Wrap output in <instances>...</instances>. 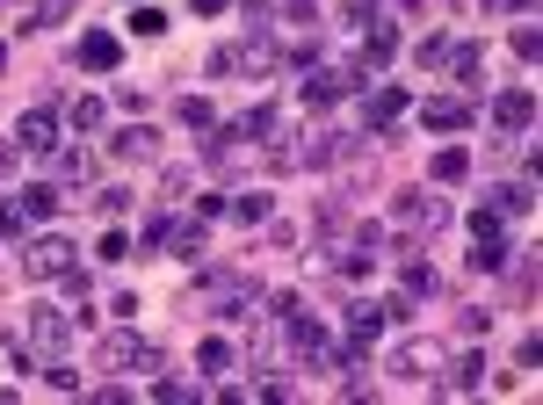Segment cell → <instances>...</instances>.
I'll return each instance as SVG.
<instances>
[{
  "mask_svg": "<svg viewBox=\"0 0 543 405\" xmlns=\"http://www.w3.org/2000/svg\"><path fill=\"white\" fill-rule=\"evenodd\" d=\"M15 160H22V152H15V145H0V174H15Z\"/></svg>",
  "mask_w": 543,
  "mask_h": 405,
  "instance_id": "cell-28",
  "label": "cell"
},
{
  "mask_svg": "<svg viewBox=\"0 0 543 405\" xmlns=\"http://www.w3.org/2000/svg\"><path fill=\"white\" fill-rule=\"evenodd\" d=\"M391 377H428V369H442V340H406V348H391Z\"/></svg>",
  "mask_w": 543,
  "mask_h": 405,
  "instance_id": "cell-5",
  "label": "cell"
},
{
  "mask_svg": "<svg viewBox=\"0 0 543 405\" xmlns=\"http://www.w3.org/2000/svg\"><path fill=\"white\" fill-rule=\"evenodd\" d=\"M95 210H102V217H116V210H131V196H124V189H102V196H95Z\"/></svg>",
  "mask_w": 543,
  "mask_h": 405,
  "instance_id": "cell-25",
  "label": "cell"
},
{
  "mask_svg": "<svg viewBox=\"0 0 543 405\" xmlns=\"http://www.w3.org/2000/svg\"><path fill=\"white\" fill-rule=\"evenodd\" d=\"M196 369H203V377H225V369H232V348H225V340H203V348H196Z\"/></svg>",
  "mask_w": 543,
  "mask_h": 405,
  "instance_id": "cell-16",
  "label": "cell"
},
{
  "mask_svg": "<svg viewBox=\"0 0 543 405\" xmlns=\"http://www.w3.org/2000/svg\"><path fill=\"white\" fill-rule=\"evenodd\" d=\"M15 152H29V160H51V152H58V116H51V109H29V116L15 123Z\"/></svg>",
  "mask_w": 543,
  "mask_h": 405,
  "instance_id": "cell-3",
  "label": "cell"
},
{
  "mask_svg": "<svg viewBox=\"0 0 543 405\" xmlns=\"http://www.w3.org/2000/svg\"><path fill=\"white\" fill-rule=\"evenodd\" d=\"M116 58H124V44H116V37H102V29H87V37H80V66H87V73H109Z\"/></svg>",
  "mask_w": 543,
  "mask_h": 405,
  "instance_id": "cell-10",
  "label": "cell"
},
{
  "mask_svg": "<svg viewBox=\"0 0 543 405\" xmlns=\"http://www.w3.org/2000/svg\"><path fill=\"white\" fill-rule=\"evenodd\" d=\"M435 290V268L428 261H406V297H428Z\"/></svg>",
  "mask_w": 543,
  "mask_h": 405,
  "instance_id": "cell-18",
  "label": "cell"
},
{
  "mask_svg": "<svg viewBox=\"0 0 543 405\" xmlns=\"http://www.w3.org/2000/svg\"><path fill=\"white\" fill-rule=\"evenodd\" d=\"M116 152H124V160H153V152H160V138L145 131V123H131V131L116 138Z\"/></svg>",
  "mask_w": 543,
  "mask_h": 405,
  "instance_id": "cell-14",
  "label": "cell"
},
{
  "mask_svg": "<svg viewBox=\"0 0 543 405\" xmlns=\"http://www.w3.org/2000/svg\"><path fill=\"white\" fill-rule=\"evenodd\" d=\"M73 261H80V246H73L66 232H44V239H29V261H22V268H29V283H58Z\"/></svg>",
  "mask_w": 543,
  "mask_h": 405,
  "instance_id": "cell-1",
  "label": "cell"
},
{
  "mask_svg": "<svg viewBox=\"0 0 543 405\" xmlns=\"http://www.w3.org/2000/svg\"><path fill=\"white\" fill-rule=\"evenodd\" d=\"M268 210H276V196H268V189H239V196H232V217H247V225H268Z\"/></svg>",
  "mask_w": 543,
  "mask_h": 405,
  "instance_id": "cell-13",
  "label": "cell"
},
{
  "mask_svg": "<svg viewBox=\"0 0 543 405\" xmlns=\"http://www.w3.org/2000/svg\"><path fill=\"white\" fill-rule=\"evenodd\" d=\"M348 80H355V73H312V87H305V102H312V109H334V102L348 95Z\"/></svg>",
  "mask_w": 543,
  "mask_h": 405,
  "instance_id": "cell-11",
  "label": "cell"
},
{
  "mask_svg": "<svg viewBox=\"0 0 543 405\" xmlns=\"http://www.w3.org/2000/svg\"><path fill=\"white\" fill-rule=\"evenodd\" d=\"M189 8H196V15H218V8H225V0H189Z\"/></svg>",
  "mask_w": 543,
  "mask_h": 405,
  "instance_id": "cell-29",
  "label": "cell"
},
{
  "mask_svg": "<svg viewBox=\"0 0 543 405\" xmlns=\"http://www.w3.org/2000/svg\"><path fill=\"white\" fill-rule=\"evenodd\" d=\"M529 116H536V95L529 87H507V95L493 102V131H529Z\"/></svg>",
  "mask_w": 543,
  "mask_h": 405,
  "instance_id": "cell-7",
  "label": "cell"
},
{
  "mask_svg": "<svg viewBox=\"0 0 543 405\" xmlns=\"http://www.w3.org/2000/svg\"><path fill=\"white\" fill-rule=\"evenodd\" d=\"M58 181H66V189H80V181H95V160H87V152H58Z\"/></svg>",
  "mask_w": 543,
  "mask_h": 405,
  "instance_id": "cell-15",
  "label": "cell"
},
{
  "mask_svg": "<svg viewBox=\"0 0 543 405\" xmlns=\"http://www.w3.org/2000/svg\"><path fill=\"white\" fill-rule=\"evenodd\" d=\"M471 232L478 239H500V210H471Z\"/></svg>",
  "mask_w": 543,
  "mask_h": 405,
  "instance_id": "cell-24",
  "label": "cell"
},
{
  "mask_svg": "<svg viewBox=\"0 0 543 405\" xmlns=\"http://www.w3.org/2000/svg\"><path fill=\"white\" fill-rule=\"evenodd\" d=\"M15 203H22V217H29V225H44V217L58 210V189H51V181H37V189H22Z\"/></svg>",
  "mask_w": 543,
  "mask_h": 405,
  "instance_id": "cell-12",
  "label": "cell"
},
{
  "mask_svg": "<svg viewBox=\"0 0 543 405\" xmlns=\"http://www.w3.org/2000/svg\"><path fill=\"white\" fill-rule=\"evenodd\" d=\"M391 217L399 225H449V203H435L428 189H406V196H391Z\"/></svg>",
  "mask_w": 543,
  "mask_h": 405,
  "instance_id": "cell-6",
  "label": "cell"
},
{
  "mask_svg": "<svg viewBox=\"0 0 543 405\" xmlns=\"http://www.w3.org/2000/svg\"><path fill=\"white\" fill-rule=\"evenodd\" d=\"M66 348V319H58V311H29V355H58Z\"/></svg>",
  "mask_w": 543,
  "mask_h": 405,
  "instance_id": "cell-8",
  "label": "cell"
},
{
  "mask_svg": "<svg viewBox=\"0 0 543 405\" xmlns=\"http://www.w3.org/2000/svg\"><path fill=\"white\" fill-rule=\"evenodd\" d=\"M464 167H471L464 152H435V181H464Z\"/></svg>",
  "mask_w": 543,
  "mask_h": 405,
  "instance_id": "cell-21",
  "label": "cell"
},
{
  "mask_svg": "<svg viewBox=\"0 0 543 405\" xmlns=\"http://www.w3.org/2000/svg\"><path fill=\"white\" fill-rule=\"evenodd\" d=\"M478 384H486V362L464 355V362H457V391H478Z\"/></svg>",
  "mask_w": 543,
  "mask_h": 405,
  "instance_id": "cell-22",
  "label": "cell"
},
{
  "mask_svg": "<svg viewBox=\"0 0 543 405\" xmlns=\"http://www.w3.org/2000/svg\"><path fill=\"white\" fill-rule=\"evenodd\" d=\"M399 109H406V95H399V87H384V95H370V109H362V116H370L377 131H384V123L399 116Z\"/></svg>",
  "mask_w": 543,
  "mask_h": 405,
  "instance_id": "cell-17",
  "label": "cell"
},
{
  "mask_svg": "<svg viewBox=\"0 0 543 405\" xmlns=\"http://www.w3.org/2000/svg\"><path fill=\"white\" fill-rule=\"evenodd\" d=\"M66 8H73V0H44V8H37V22H29V29H44V22H66Z\"/></svg>",
  "mask_w": 543,
  "mask_h": 405,
  "instance_id": "cell-26",
  "label": "cell"
},
{
  "mask_svg": "<svg viewBox=\"0 0 543 405\" xmlns=\"http://www.w3.org/2000/svg\"><path fill=\"white\" fill-rule=\"evenodd\" d=\"M73 123H80V131H102V102L80 95V102H73Z\"/></svg>",
  "mask_w": 543,
  "mask_h": 405,
  "instance_id": "cell-20",
  "label": "cell"
},
{
  "mask_svg": "<svg viewBox=\"0 0 543 405\" xmlns=\"http://www.w3.org/2000/svg\"><path fill=\"white\" fill-rule=\"evenodd\" d=\"M160 29H167L160 8H138V15H131V37H160Z\"/></svg>",
  "mask_w": 543,
  "mask_h": 405,
  "instance_id": "cell-19",
  "label": "cell"
},
{
  "mask_svg": "<svg viewBox=\"0 0 543 405\" xmlns=\"http://www.w3.org/2000/svg\"><path fill=\"white\" fill-rule=\"evenodd\" d=\"M399 319H406V297H377V304H355V311H348L355 340H377L384 326H399Z\"/></svg>",
  "mask_w": 543,
  "mask_h": 405,
  "instance_id": "cell-4",
  "label": "cell"
},
{
  "mask_svg": "<svg viewBox=\"0 0 543 405\" xmlns=\"http://www.w3.org/2000/svg\"><path fill=\"white\" fill-rule=\"evenodd\" d=\"M486 8H493V15H500V8H507V15H529L536 0H486Z\"/></svg>",
  "mask_w": 543,
  "mask_h": 405,
  "instance_id": "cell-27",
  "label": "cell"
},
{
  "mask_svg": "<svg viewBox=\"0 0 543 405\" xmlns=\"http://www.w3.org/2000/svg\"><path fill=\"white\" fill-rule=\"evenodd\" d=\"M95 362H102V369H160V355L145 348V340H138L131 326H116V333H102V348H95Z\"/></svg>",
  "mask_w": 543,
  "mask_h": 405,
  "instance_id": "cell-2",
  "label": "cell"
},
{
  "mask_svg": "<svg viewBox=\"0 0 543 405\" xmlns=\"http://www.w3.org/2000/svg\"><path fill=\"white\" fill-rule=\"evenodd\" d=\"M420 116H428V131H464V123H471L478 109H471L464 95H435V102L420 109Z\"/></svg>",
  "mask_w": 543,
  "mask_h": 405,
  "instance_id": "cell-9",
  "label": "cell"
},
{
  "mask_svg": "<svg viewBox=\"0 0 543 405\" xmlns=\"http://www.w3.org/2000/svg\"><path fill=\"white\" fill-rule=\"evenodd\" d=\"M181 123H196V131H203V123H210V102H203V95H181Z\"/></svg>",
  "mask_w": 543,
  "mask_h": 405,
  "instance_id": "cell-23",
  "label": "cell"
}]
</instances>
